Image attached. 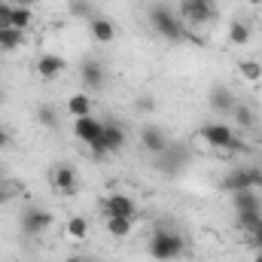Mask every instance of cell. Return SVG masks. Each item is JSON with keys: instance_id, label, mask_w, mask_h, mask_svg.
<instances>
[{"instance_id": "obj_1", "label": "cell", "mask_w": 262, "mask_h": 262, "mask_svg": "<svg viewBox=\"0 0 262 262\" xmlns=\"http://www.w3.org/2000/svg\"><path fill=\"white\" fill-rule=\"evenodd\" d=\"M146 250L156 262H174L180 256H186V238L177 232V229H168V226H156L149 241H146Z\"/></svg>"}, {"instance_id": "obj_2", "label": "cell", "mask_w": 262, "mask_h": 262, "mask_svg": "<svg viewBox=\"0 0 262 262\" xmlns=\"http://www.w3.org/2000/svg\"><path fill=\"white\" fill-rule=\"evenodd\" d=\"M146 18H149V28H152L162 40H171V43H183V40H189V31L183 28L180 15H177L168 3H152L149 12H146Z\"/></svg>"}, {"instance_id": "obj_3", "label": "cell", "mask_w": 262, "mask_h": 262, "mask_svg": "<svg viewBox=\"0 0 262 262\" xmlns=\"http://www.w3.org/2000/svg\"><path fill=\"white\" fill-rule=\"evenodd\" d=\"M201 137L213 146V149H223V152H241L244 143L238 140L235 131H229V125H220V122H204L201 125Z\"/></svg>"}, {"instance_id": "obj_4", "label": "cell", "mask_w": 262, "mask_h": 262, "mask_svg": "<svg viewBox=\"0 0 262 262\" xmlns=\"http://www.w3.org/2000/svg\"><path fill=\"white\" fill-rule=\"evenodd\" d=\"M220 189L226 192H241V189H262V171L259 168H235L220 180Z\"/></svg>"}, {"instance_id": "obj_5", "label": "cell", "mask_w": 262, "mask_h": 262, "mask_svg": "<svg viewBox=\"0 0 262 262\" xmlns=\"http://www.w3.org/2000/svg\"><path fill=\"white\" fill-rule=\"evenodd\" d=\"M180 18L189 25H210L216 18V0H180Z\"/></svg>"}, {"instance_id": "obj_6", "label": "cell", "mask_w": 262, "mask_h": 262, "mask_svg": "<svg viewBox=\"0 0 262 262\" xmlns=\"http://www.w3.org/2000/svg\"><path fill=\"white\" fill-rule=\"evenodd\" d=\"M18 226H21L25 235H43V232L52 229V213L37 207V204H28L21 210V216H18Z\"/></svg>"}, {"instance_id": "obj_7", "label": "cell", "mask_w": 262, "mask_h": 262, "mask_svg": "<svg viewBox=\"0 0 262 262\" xmlns=\"http://www.w3.org/2000/svg\"><path fill=\"white\" fill-rule=\"evenodd\" d=\"M152 165H156V171H162V174L174 177V174H180V171L189 165V152H186V149H180V146H168L165 152L152 156Z\"/></svg>"}, {"instance_id": "obj_8", "label": "cell", "mask_w": 262, "mask_h": 262, "mask_svg": "<svg viewBox=\"0 0 262 262\" xmlns=\"http://www.w3.org/2000/svg\"><path fill=\"white\" fill-rule=\"evenodd\" d=\"M79 79H82V89L98 92V89L107 85V70H104V64H101L98 58H85V61L79 64Z\"/></svg>"}, {"instance_id": "obj_9", "label": "cell", "mask_w": 262, "mask_h": 262, "mask_svg": "<svg viewBox=\"0 0 262 262\" xmlns=\"http://www.w3.org/2000/svg\"><path fill=\"white\" fill-rule=\"evenodd\" d=\"M101 210H104V216H137V204L125 192H110L101 201Z\"/></svg>"}, {"instance_id": "obj_10", "label": "cell", "mask_w": 262, "mask_h": 262, "mask_svg": "<svg viewBox=\"0 0 262 262\" xmlns=\"http://www.w3.org/2000/svg\"><path fill=\"white\" fill-rule=\"evenodd\" d=\"M207 104H210L213 113H220V116H232L238 98H235V92H232L229 85H213L210 95H207Z\"/></svg>"}, {"instance_id": "obj_11", "label": "cell", "mask_w": 262, "mask_h": 262, "mask_svg": "<svg viewBox=\"0 0 262 262\" xmlns=\"http://www.w3.org/2000/svg\"><path fill=\"white\" fill-rule=\"evenodd\" d=\"M49 180H52V189L55 192H76V186H79V177H76V168L73 165H55L52 168V174H49Z\"/></svg>"}, {"instance_id": "obj_12", "label": "cell", "mask_w": 262, "mask_h": 262, "mask_svg": "<svg viewBox=\"0 0 262 262\" xmlns=\"http://www.w3.org/2000/svg\"><path fill=\"white\" fill-rule=\"evenodd\" d=\"M140 146H143L149 156H159V152H165L171 143H168V134L159 128V125H143V128H140Z\"/></svg>"}, {"instance_id": "obj_13", "label": "cell", "mask_w": 262, "mask_h": 262, "mask_svg": "<svg viewBox=\"0 0 262 262\" xmlns=\"http://www.w3.org/2000/svg\"><path fill=\"white\" fill-rule=\"evenodd\" d=\"M125 137H128V134H125V125H122V122L107 119V122H104V128H101V137H98V140L107 146V152H116V149H122V146H125Z\"/></svg>"}, {"instance_id": "obj_14", "label": "cell", "mask_w": 262, "mask_h": 262, "mask_svg": "<svg viewBox=\"0 0 262 262\" xmlns=\"http://www.w3.org/2000/svg\"><path fill=\"white\" fill-rule=\"evenodd\" d=\"M101 128H104L101 119H95V116H79V119L73 122V137L82 140V143H95V140L101 137Z\"/></svg>"}, {"instance_id": "obj_15", "label": "cell", "mask_w": 262, "mask_h": 262, "mask_svg": "<svg viewBox=\"0 0 262 262\" xmlns=\"http://www.w3.org/2000/svg\"><path fill=\"white\" fill-rule=\"evenodd\" d=\"M89 34H92L95 43H113L116 25H113L107 15H92V18H89Z\"/></svg>"}, {"instance_id": "obj_16", "label": "cell", "mask_w": 262, "mask_h": 262, "mask_svg": "<svg viewBox=\"0 0 262 262\" xmlns=\"http://www.w3.org/2000/svg\"><path fill=\"white\" fill-rule=\"evenodd\" d=\"M64 67H67V61L61 55H40L37 64H34V70H37L40 79H55V76L64 73Z\"/></svg>"}, {"instance_id": "obj_17", "label": "cell", "mask_w": 262, "mask_h": 262, "mask_svg": "<svg viewBox=\"0 0 262 262\" xmlns=\"http://www.w3.org/2000/svg\"><path fill=\"white\" fill-rule=\"evenodd\" d=\"M253 40V25L244 18H232L229 21V43L232 46H247Z\"/></svg>"}, {"instance_id": "obj_18", "label": "cell", "mask_w": 262, "mask_h": 262, "mask_svg": "<svg viewBox=\"0 0 262 262\" xmlns=\"http://www.w3.org/2000/svg\"><path fill=\"white\" fill-rule=\"evenodd\" d=\"M67 113H70L73 119H79V116H92V98H89V92H76V95H70V98H67Z\"/></svg>"}, {"instance_id": "obj_19", "label": "cell", "mask_w": 262, "mask_h": 262, "mask_svg": "<svg viewBox=\"0 0 262 262\" xmlns=\"http://www.w3.org/2000/svg\"><path fill=\"white\" fill-rule=\"evenodd\" d=\"M232 207H235V213L238 210H262V201L256 189H241V192H232Z\"/></svg>"}, {"instance_id": "obj_20", "label": "cell", "mask_w": 262, "mask_h": 262, "mask_svg": "<svg viewBox=\"0 0 262 262\" xmlns=\"http://www.w3.org/2000/svg\"><path fill=\"white\" fill-rule=\"evenodd\" d=\"M34 21V9H25V6H12L9 15H6V25L3 28H15V31H28V25Z\"/></svg>"}, {"instance_id": "obj_21", "label": "cell", "mask_w": 262, "mask_h": 262, "mask_svg": "<svg viewBox=\"0 0 262 262\" xmlns=\"http://www.w3.org/2000/svg\"><path fill=\"white\" fill-rule=\"evenodd\" d=\"M104 223L113 238H128L134 229V216H104Z\"/></svg>"}, {"instance_id": "obj_22", "label": "cell", "mask_w": 262, "mask_h": 262, "mask_svg": "<svg viewBox=\"0 0 262 262\" xmlns=\"http://www.w3.org/2000/svg\"><path fill=\"white\" fill-rule=\"evenodd\" d=\"M232 119H235L241 128H253V125H256V113H253V107H250V104H241V101L235 104Z\"/></svg>"}, {"instance_id": "obj_23", "label": "cell", "mask_w": 262, "mask_h": 262, "mask_svg": "<svg viewBox=\"0 0 262 262\" xmlns=\"http://www.w3.org/2000/svg\"><path fill=\"white\" fill-rule=\"evenodd\" d=\"M37 122H40L43 128H58V110H55L52 104H40V107H37Z\"/></svg>"}, {"instance_id": "obj_24", "label": "cell", "mask_w": 262, "mask_h": 262, "mask_svg": "<svg viewBox=\"0 0 262 262\" xmlns=\"http://www.w3.org/2000/svg\"><path fill=\"white\" fill-rule=\"evenodd\" d=\"M235 216H238V226L244 232H253L256 226H262V210H238Z\"/></svg>"}, {"instance_id": "obj_25", "label": "cell", "mask_w": 262, "mask_h": 262, "mask_svg": "<svg viewBox=\"0 0 262 262\" xmlns=\"http://www.w3.org/2000/svg\"><path fill=\"white\" fill-rule=\"evenodd\" d=\"M85 235H89V223H85L82 216H70V220H67V238L85 241Z\"/></svg>"}, {"instance_id": "obj_26", "label": "cell", "mask_w": 262, "mask_h": 262, "mask_svg": "<svg viewBox=\"0 0 262 262\" xmlns=\"http://www.w3.org/2000/svg\"><path fill=\"white\" fill-rule=\"evenodd\" d=\"M67 9H70L73 18H92V15H95L92 0H67Z\"/></svg>"}, {"instance_id": "obj_27", "label": "cell", "mask_w": 262, "mask_h": 262, "mask_svg": "<svg viewBox=\"0 0 262 262\" xmlns=\"http://www.w3.org/2000/svg\"><path fill=\"white\" fill-rule=\"evenodd\" d=\"M238 73H241L247 82H259V79H262V64H259V61H253V58H247V61H241V64H238Z\"/></svg>"}, {"instance_id": "obj_28", "label": "cell", "mask_w": 262, "mask_h": 262, "mask_svg": "<svg viewBox=\"0 0 262 262\" xmlns=\"http://www.w3.org/2000/svg\"><path fill=\"white\" fill-rule=\"evenodd\" d=\"M156 107H159V101H156L152 95H140V98H137V110H140V113H156Z\"/></svg>"}, {"instance_id": "obj_29", "label": "cell", "mask_w": 262, "mask_h": 262, "mask_svg": "<svg viewBox=\"0 0 262 262\" xmlns=\"http://www.w3.org/2000/svg\"><path fill=\"white\" fill-rule=\"evenodd\" d=\"M247 244H250L253 250H259V253H262V226H256L253 232H247Z\"/></svg>"}, {"instance_id": "obj_30", "label": "cell", "mask_w": 262, "mask_h": 262, "mask_svg": "<svg viewBox=\"0 0 262 262\" xmlns=\"http://www.w3.org/2000/svg\"><path fill=\"white\" fill-rule=\"evenodd\" d=\"M9 146H12V131L0 125V149H9Z\"/></svg>"}, {"instance_id": "obj_31", "label": "cell", "mask_w": 262, "mask_h": 262, "mask_svg": "<svg viewBox=\"0 0 262 262\" xmlns=\"http://www.w3.org/2000/svg\"><path fill=\"white\" fill-rule=\"evenodd\" d=\"M9 9H12V3H6V0H0V28L6 25V15H9Z\"/></svg>"}, {"instance_id": "obj_32", "label": "cell", "mask_w": 262, "mask_h": 262, "mask_svg": "<svg viewBox=\"0 0 262 262\" xmlns=\"http://www.w3.org/2000/svg\"><path fill=\"white\" fill-rule=\"evenodd\" d=\"M40 0H12V6H25V9H34Z\"/></svg>"}, {"instance_id": "obj_33", "label": "cell", "mask_w": 262, "mask_h": 262, "mask_svg": "<svg viewBox=\"0 0 262 262\" xmlns=\"http://www.w3.org/2000/svg\"><path fill=\"white\" fill-rule=\"evenodd\" d=\"M6 198H9V192H3V189H0V204H3V201H6Z\"/></svg>"}, {"instance_id": "obj_34", "label": "cell", "mask_w": 262, "mask_h": 262, "mask_svg": "<svg viewBox=\"0 0 262 262\" xmlns=\"http://www.w3.org/2000/svg\"><path fill=\"white\" fill-rule=\"evenodd\" d=\"M247 3H250V6H259L262 0H247Z\"/></svg>"}, {"instance_id": "obj_35", "label": "cell", "mask_w": 262, "mask_h": 262, "mask_svg": "<svg viewBox=\"0 0 262 262\" xmlns=\"http://www.w3.org/2000/svg\"><path fill=\"white\" fill-rule=\"evenodd\" d=\"M253 262H262V253H256V256H253Z\"/></svg>"}, {"instance_id": "obj_36", "label": "cell", "mask_w": 262, "mask_h": 262, "mask_svg": "<svg viewBox=\"0 0 262 262\" xmlns=\"http://www.w3.org/2000/svg\"><path fill=\"white\" fill-rule=\"evenodd\" d=\"M70 262H85V259H79V256H73V259H70Z\"/></svg>"}, {"instance_id": "obj_37", "label": "cell", "mask_w": 262, "mask_h": 262, "mask_svg": "<svg viewBox=\"0 0 262 262\" xmlns=\"http://www.w3.org/2000/svg\"><path fill=\"white\" fill-rule=\"evenodd\" d=\"M0 180H3V168H0Z\"/></svg>"}, {"instance_id": "obj_38", "label": "cell", "mask_w": 262, "mask_h": 262, "mask_svg": "<svg viewBox=\"0 0 262 262\" xmlns=\"http://www.w3.org/2000/svg\"><path fill=\"white\" fill-rule=\"evenodd\" d=\"M0 98H3V95H0Z\"/></svg>"}]
</instances>
